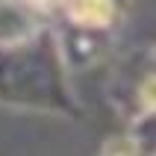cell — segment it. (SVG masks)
<instances>
[{
  "instance_id": "6da1fadb",
  "label": "cell",
  "mask_w": 156,
  "mask_h": 156,
  "mask_svg": "<svg viewBox=\"0 0 156 156\" xmlns=\"http://www.w3.org/2000/svg\"><path fill=\"white\" fill-rule=\"evenodd\" d=\"M65 15L77 27L100 30L109 27L115 18V3L112 0H65Z\"/></svg>"
},
{
  "instance_id": "7a4b0ae2",
  "label": "cell",
  "mask_w": 156,
  "mask_h": 156,
  "mask_svg": "<svg viewBox=\"0 0 156 156\" xmlns=\"http://www.w3.org/2000/svg\"><path fill=\"white\" fill-rule=\"evenodd\" d=\"M141 100L147 109H156V77H150L144 86H141Z\"/></svg>"
}]
</instances>
